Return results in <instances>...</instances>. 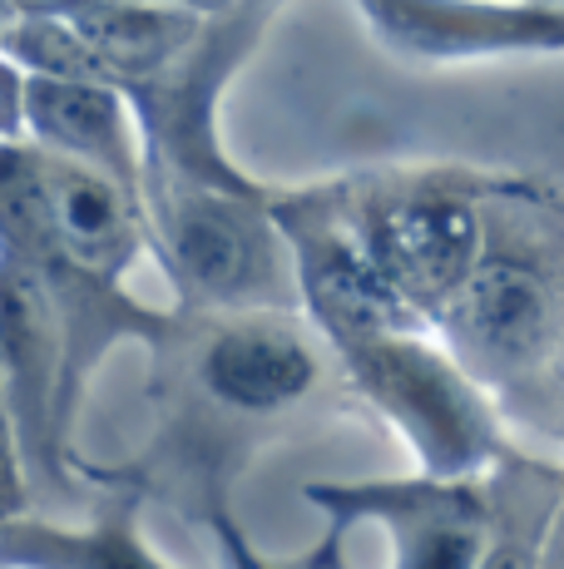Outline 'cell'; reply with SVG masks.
<instances>
[{
    "mask_svg": "<svg viewBox=\"0 0 564 569\" xmlns=\"http://www.w3.org/2000/svg\"><path fill=\"white\" fill-rule=\"evenodd\" d=\"M173 253L209 292H238L258 272L253 233L219 203H193L173 218Z\"/></svg>",
    "mask_w": 564,
    "mask_h": 569,
    "instance_id": "6",
    "label": "cell"
},
{
    "mask_svg": "<svg viewBox=\"0 0 564 569\" xmlns=\"http://www.w3.org/2000/svg\"><path fill=\"white\" fill-rule=\"evenodd\" d=\"M372 268L406 298L455 292L475 268V213L455 199H411L372 223Z\"/></svg>",
    "mask_w": 564,
    "mask_h": 569,
    "instance_id": "2",
    "label": "cell"
},
{
    "mask_svg": "<svg viewBox=\"0 0 564 569\" xmlns=\"http://www.w3.org/2000/svg\"><path fill=\"white\" fill-rule=\"evenodd\" d=\"M550 317V292L535 268L515 258L475 262L461 282V322L465 337L495 362H515L540 342Z\"/></svg>",
    "mask_w": 564,
    "mask_h": 569,
    "instance_id": "4",
    "label": "cell"
},
{
    "mask_svg": "<svg viewBox=\"0 0 564 569\" xmlns=\"http://www.w3.org/2000/svg\"><path fill=\"white\" fill-rule=\"evenodd\" d=\"M46 208H50V223H56L74 248H84V253L114 243L119 223H124V208H119L114 189L90 179V173H50Z\"/></svg>",
    "mask_w": 564,
    "mask_h": 569,
    "instance_id": "9",
    "label": "cell"
},
{
    "mask_svg": "<svg viewBox=\"0 0 564 569\" xmlns=\"http://www.w3.org/2000/svg\"><path fill=\"white\" fill-rule=\"evenodd\" d=\"M352 362L362 371L366 387H372V397L406 426L416 451L441 476L471 470L475 461L491 456V441H495L491 416L481 411L471 387L446 362H436L431 352H421L411 342H392L382 332L362 337Z\"/></svg>",
    "mask_w": 564,
    "mask_h": 569,
    "instance_id": "1",
    "label": "cell"
},
{
    "mask_svg": "<svg viewBox=\"0 0 564 569\" xmlns=\"http://www.w3.org/2000/svg\"><path fill=\"white\" fill-rule=\"evenodd\" d=\"M16 109H20V90H16V74L0 70V134L16 124Z\"/></svg>",
    "mask_w": 564,
    "mask_h": 569,
    "instance_id": "11",
    "label": "cell"
},
{
    "mask_svg": "<svg viewBox=\"0 0 564 569\" xmlns=\"http://www.w3.org/2000/svg\"><path fill=\"white\" fill-rule=\"evenodd\" d=\"M312 357L288 332H228L209 347L203 377L223 401L248 411L282 407L312 387Z\"/></svg>",
    "mask_w": 564,
    "mask_h": 569,
    "instance_id": "5",
    "label": "cell"
},
{
    "mask_svg": "<svg viewBox=\"0 0 564 569\" xmlns=\"http://www.w3.org/2000/svg\"><path fill=\"white\" fill-rule=\"evenodd\" d=\"M312 292L328 322L346 337H372L392 317V282L376 268L352 262L342 243H318L312 248Z\"/></svg>",
    "mask_w": 564,
    "mask_h": 569,
    "instance_id": "7",
    "label": "cell"
},
{
    "mask_svg": "<svg viewBox=\"0 0 564 569\" xmlns=\"http://www.w3.org/2000/svg\"><path fill=\"white\" fill-rule=\"evenodd\" d=\"M189 36L183 16H159V10H90L84 16V40L119 64H149Z\"/></svg>",
    "mask_w": 564,
    "mask_h": 569,
    "instance_id": "10",
    "label": "cell"
},
{
    "mask_svg": "<svg viewBox=\"0 0 564 569\" xmlns=\"http://www.w3.org/2000/svg\"><path fill=\"white\" fill-rule=\"evenodd\" d=\"M560 545H564V516H560Z\"/></svg>",
    "mask_w": 564,
    "mask_h": 569,
    "instance_id": "13",
    "label": "cell"
},
{
    "mask_svg": "<svg viewBox=\"0 0 564 569\" xmlns=\"http://www.w3.org/2000/svg\"><path fill=\"white\" fill-rule=\"evenodd\" d=\"M386 30L431 54L564 50V6H485V0H372Z\"/></svg>",
    "mask_w": 564,
    "mask_h": 569,
    "instance_id": "3",
    "label": "cell"
},
{
    "mask_svg": "<svg viewBox=\"0 0 564 569\" xmlns=\"http://www.w3.org/2000/svg\"><path fill=\"white\" fill-rule=\"evenodd\" d=\"M30 114L46 134H56L60 144H74L84 154L114 159L124 169V149H119V119L110 94L84 90V84L70 80H40L30 84Z\"/></svg>",
    "mask_w": 564,
    "mask_h": 569,
    "instance_id": "8",
    "label": "cell"
},
{
    "mask_svg": "<svg viewBox=\"0 0 564 569\" xmlns=\"http://www.w3.org/2000/svg\"><path fill=\"white\" fill-rule=\"evenodd\" d=\"M6 500H10V476H6V461H0V510H6Z\"/></svg>",
    "mask_w": 564,
    "mask_h": 569,
    "instance_id": "12",
    "label": "cell"
}]
</instances>
